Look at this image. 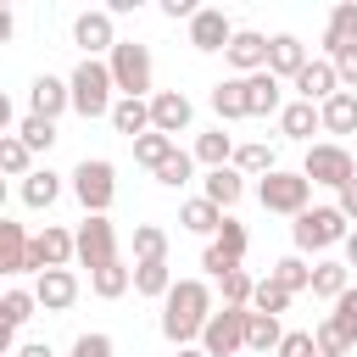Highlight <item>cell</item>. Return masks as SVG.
Masks as SVG:
<instances>
[{
    "label": "cell",
    "mask_w": 357,
    "mask_h": 357,
    "mask_svg": "<svg viewBox=\"0 0 357 357\" xmlns=\"http://www.w3.org/2000/svg\"><path fill=\"white\" fill-rule=\"evenodd\" d=\"M212 290L201 284V279H178L173 290H167V301H162V335L184 351L190 340H201V329L212 324Z\"/></svg>",
    "instance_id": "obj_1"
},
{
    "label": "cell",
    "mask_w": 357,
    "mask_h": 357,
    "mask_svg": "<svg viewBox=\"0 0 357 357\" xmlns=\"http://www.w3.org/2000/svg\"><path fill=\"white\" fill-rule=\"evenodd\" d=\"M67 84H73V112H78V117H112V106H117V100H112L117 78H112L106 61H89V56H84Z\"/></svg>",
    "instance_id": "obj_2"
},
{
    "label": "cell",
    "mask_w": 357,
    "mask_h": 357,
    "mask_svg": "<svg viewBox=\"0 0 357 357\" xmlns=\"http://www.w3.org/2000/svg\"><path fill=\"white\" fill-rule=\"evenodd\" d=\"M351 234V218L340 206H307L296 223H290V240L296 251H329V245H346Z\"/></svg>",
    "instance_id": "obj_3"
},
{
    "label": "cell",
    "mask_w": 357,
    "mask_h": 357,
    "mask_svg": "<svg viewBox=\"0 0 357 357\" xmlns=\"http://www.w3.org/2000/svg\"><path fill=\"white\" fill-rule=\"evenodd\" d=\"M73 195H78V206H84L89 218H106V206H112V195H117V167H112L106 156H84V162L73 167Z\"/></svg>",
    "instance_id": "obj_4"
},
{
    "label": "cell",
    "mask_w": 357,
    "mask_h": 357,
    "mask_svg": "<svg viewBox=\"0 0 357 357\" xmlns=\"http://www.w3.org/2000/svg\"><path fill=\"white\" fill-rule=\"evenodd\" d=\"M106 67H112V78H117V95H128V100H151V45L123 39V45L106 56Z\"/></svg>",
    "instance_id": "obj_5"
},
{
    "label": "cell",
    "mask_w": 357,
    "mask_h": 357,
    "mask_svg": "<svg viewBox=\"0 0 357 357\" xmlns=\"http://www.w3.org/2000/svg\"><path fill=\"white\" fill-rule=\"evenodd\" d=\"M257 201L268 212H284V218H301L307 201H312V178L307 173H290V167H273L262 184H257Z\"/></svg>",
    "instance_id": "obj_6"
},
{
    "label": "cell",
    "mask_w": 357,
    "mask_h": 357,
    "mask_svg": "<svg viewBox=\"0 0 357 357\" xmlns=\"http://www.w3.org/2000/svg\"><path fill=\"white\" fill-rule=\"evenodd\" d=\"M245 324H251V307H218L212 324L201 329V351H206V357H234V351H245Z\"/></svg>",
    "instance_id": "obj_7"
},
{
    "label": "cell",
    "mask_w": 357,
    "mask_h": 357,
    "mask_svg": "<svg viewBox=\"0 0 357 357\" xmlns=\"http://www.w3.org/2000/svg\"><path fill=\"white\" fill-rule=\"evenodd\" d=\"M301 173H307L312 184H324V190H346V184L357 178V162H351L346 145H307Z\"/></svg>",
    "instance_id": "obj_8"
},
{
    "label": "cell",
    "mask_w": 357,
    "mask_h": 357,
    "mask_svg": "<svg viewBox=\"0 0 357 357\" xmlns=\"http://www.w3.org/2000/svg\"><path fill=\"white\" fill-rule=\"evenodd\" d=\"M78 262L89 273L106 268V262H117V229H112V218H84L78 223Z\"/></svg>",
    "instance_id": "obj_9"
},
{
    "label": "cell",
    "mask_w": 357,
    "mask_h": 357,
    "mask_svg": "<svg viewBox=\"0 0 357 357\" xmlns=\"http://www.w3.org/2000/svg\"><path fill=\"white\" fill-rule=\"evenodd\" d=\"M73 45H84L89 61L112 56V50L123 45V39L112 33V11H78V17H73Z\"/></svg>",
    "instance_id": "obj_10"
},
{
    "label": "cell",
    "mask_w": 357,
    "mask_h": 357,
    "mask_svg": "<svg viewBox=\"0 0 357 357\" xmlns=\"http://www.w3.org/2000/svg\"><path fill=\"white\" fill-rule=\"evenodd\" d=\"M78 257V234H67V229H56V223H45L39 234H33V251H28V262H33V273H50V268H67Z\"/></svg>",
    "instance_id": "obj_11"
},
{
    "label": "cell",
    "mask_w": 357,
    "mask_h": 357,
    "mask_svg": "<svg viewBox=\"0 0 357 357\" xmlns=\"http://www.w3.org/2000/svg\"><path fill=\"white\" fill-rule=\"evenodd\" d=\"M190 117H195V106H190L184 89H156V95H151V128H156V134L173 139V134L190 128Z\"/></svg>",
    "instance_id": "obj_12"
},
{
    "label": "cell",
    "mask_w": 357,
    "mask_h": 357,
    "mask_svg": "<svg viewBox=\"0 0 357 357\" xmlns=\"http://www.w3.org/2000/svg\"><path fill=\"white\" fill-rule=\"evenodd\" d=\"M28 112L56 123L61 112H73V84H67V78H56V73H39V78H33V89H28Z\"/></svg>",
    "instance_id": "obj_13"
},
{
    "label": "cell",
    "mask_w": 357,
    "mask_h": 357,
    "mask_svg": "<svg viewBox=\"0 0 357 357\" xmlns=\"http://www.w3.org/2000/svg\"><path fill=\"white\" fill-rule=\"evenodd\" d=\"M229 67L240 73V78H251V73H268V33H257V28H240L234 39H229Z\"/></svg>",
    "instance_id": "obj_14"
},
{
    "label": "cell",
    "mask_w": 357,
    "mask_h": 357,
    "mask_svg": "<svg viewBox=\"0 0 357 357\" xmlns=\"http://www.w3.org/2000/svg\"><path fill=\"white\" fill-rule=\"evenodd\" d=\"M234 33H240V28H234L218 6H201V11H195V22H190V45H195V50H229V39H234Z\"/></svg>",
    "instance_id": "obj_15"
},
{
    "label": "cell",
    "mask_w": 357,
    "mask_h": 357,
    "mask_svg": "<svg viewBox=\"0 0 357 357\" xmlns=\"http://www.w3.org/2000/svg\"><path fill=\"white\" fill-rule=\"evenodd\" d=\"M296 95L312 100V106L335 100V95H340V73H335V61H329V56H324V61H307V67L296 73Z\"/></svg>",
    "instance_id": "obj_16"
},
{
    "label": "cell",
    "mask_w": 357,
    "mask_h": 357,
    "mask_svg": "<svg viewBox=\"0 0 357 357\" xmlns=\"http://www.w3.org/2000/svg\"><path fill=\"white\" fill-rule=\"evenodd\" d=\"M33 296H39L45 312H67V307L78 301V273H73V268H50V273L33 279Z\"/></svg>",
    "instance_id": "obj_17"
},
{
    "label": "cell",
    "mask_w": 357,
    "mask_h": 357,
    "mask_svg": "<svg viewBox=\"0 0 357 357\" xmlns=\"http://www.w3.org/2000/svg\"><path fill=\"white\" fill-rule=\"evenodd\" d=\"M28 251H33V234H28L22 223L0 218V273H33Z\"/></svg>",
    "instance_id": "obj_18"
},
{
    "label": "cell",
    "mask_w": 357,
    "mask_h": 357,
    "mask_svg": "<svg viewBox=\"0 0 357 357\" xmlns=\"http://www.w3.org/2000/svg\"><path fill=\"white\" fill-rule=\"evenodd\" d=\"M301 67H307V45H301L296 33H273V39H268V73L296 84V73H301Z\"/></svg>",
    "instance_id": "obj_19"
},
{
    "label": "cell",
    "mask_w": 357,
    "mask_h": 357,
    "mask_svg": "<svg viewBox=\"0 0 357 357\" xmlns=\"http://www.w3.org/2000/svg\"><path fill=\"white\" fill-rule=\"evenodd\" d=\"M245 100H251V117H273V112H284V89H279L273 73H251V78H245Z\"/></svg>",
    "instance_id": "obj_20"
},
{
    "label": "cell",
    "mask_w": 357,
    "mask_h": 357,
    "mask_svg": "<svg viewBox=\"0 0 357 357\" xmlns=\"http://www.w3.org/2000/svg\"><path fill=\"white\" fill-rule=\"evenodd\" d=\"M212 112H218L223 123H234V117H251L245 78H223V84H212Z\"/></svg>",
    "instance_id": "obj_21"
},
{
    "label": "cell",
    "mask_w": 357,
    "mask_h": 357,
    "mask_svg": "<svg viewBox=\"0 0 357 357\" xmlns=\"http://www.w3.org/2000/svg\"><path fill=\"white\" fill-rule=\"evenodd\" d=\"M112 128L128 134V139L151 134V100H128V95H117V106H112Z\"/></svg>",
    "instance_id": "obj_22"
},
{
    "label": "cell",
    "mask_w": 357,
    "mask_h": 357,
    "mask_svg": "<svg viewBox=\"0 0 357 357\" xmlns=\"http://www.w3.org/2000/svg\"><path fill=\"white\" fill-rule=\"evenodd\" d=\"M346 273H351L346 262H312V296L335 307V301H340V296L351 290V279H346Z\"/></svg>",
    "instance_id": "obj_23"
},
{
    "label": "cell",
    "mask_w": 357,
    "mask_h": 357,
    "mask_svg": "<svg viewBox=\"0 0 357 357\" xmlns=\"http://www.w3.org/2000/svg\"><path fill=\"white\" fill-rule=\"evenodd\" d=\"M279 128H284L290 139H312V134L324 128V117H318V106H312V100H290V106L279 112Z\"/></svg>",
    "instance_id": "obj_24"
},
{
    "label": "cell",
    "mask_w": 357,
    "mask_h": 357,
    "mask_svg": "<svg viewBox=\"0 0 357 357\" xmlns=\"http://www.w3.org/2000/svg\"><path fill=\"white\" fill-rule=\"evenodd\" d=\"M234 151H240V145H234L223 128H206V134L195 139V162H206V173H212V167H234Z\"/></svg>",
    "instance_id": "obj_25"
},
{
    "label": "cell",
    "mask_w": 357,
    "mask_h": 357,
    "mask_svg": "<svg viewBox=\"0 0 357 357\" xmlns=\"http://www.w3.org/2000/svg\"><path fill=\"white\" fill-rule=\"evenodd\" d=\"M56 195H61V178H56L50 167H33V173L22 178V206L45 212V206H56Z\"/></svg>",
    "instance_id": "obj_26"
},
{
    "label": "cell",
    "mask_w": 357,
    "mask_h": 357,
    "mask_svg": "<svg viewBox=\"0 0 357 357\" xmlns=\"http://www.w3.org/2000/svg\"><path fill=\"white\" fill-rule=\"evenodd\" d=\"M240 195H245V173L240 167H212L206 173V201L212 206H234Z\"/></svg>",
    "instance_id": "obj_27"
},
{
    "label": "cell",
    "mask_w": 357,
    "mask_h": 357,
    "mask_svg": "<svg viewBox=\"0 0 357 357\" xmlns=\"http://www.w3.org/2000/svg\"><path fill=\"white\" fill-rule=\"evenodd\" d=\"M178 223H184L190 234H212V240H218V229H223V206H212L206 195H195V201H184Z\"/></svg>",
    "instance_id": "obj_28"
},
{
    "label": "cell",
    "mask_w": 357,
    "mask_h": 357,
    "mask_svg": "<svg viewBox=\"0 0 357 357\" xmlns=\"http://www.w3.org/2000/svg\"><path fill=\"white\" fill-rule=\"evenodd\" d=\"M128 284H134V268H128V262H123V257H117V262H106V268H95V273H89V290H95V296H100V301H117V296H123V290H128Z\"/></svg>",
    "instance_id": "obj_29"
},
{
    "label": "cell",
    "mask_w": 357,
    "mask_h": 357,
    "mask_svg": "<svg viewBox=\"0 0 357 357\" xmlns=\"http://www.w3.org/2000/svg\"><path fill=\"white\" fill-rule=\"evenodd\" d=\"M318 117H324V128H329V134H357V95H351V89H340L335 100H324V106H318Z\"/></svg>",
    "instance_id": "obj_30"
},
{
    "label": "cell",
    "mask_w": 357,
    "mask_h": 357,
    "mask_svg": "<svg viewBox=\"0 0 357 357\" xmlns=\"http://www.w3.org/2000/svg\"><path fill=\"white\" fill-rule=\"evenodd\" d=\"M340 45H357V0H340L329 11V28H324V50H340Z\"/></svg>",
    "instance_id": "obj_31"
},
{
    "label": "cell",
    "mask_w": 357,
    "mask_h": 357,
    "mask_svg": "<svg viewBox=\"0 0 357 357\" xmlns=\"http://www.w3.org/2000/svg\"><path fill=\"white\" fill-rule=\"evenodd\" d=\"M173 284H178V279H173L167 262H134V296H162V301H167Z\"/></svg>",
    "instance_id": "obj_32"
},
{
    "label": "cell",
    "mask_w": 357,
    "mask_h": 357,
    "mask_svg": "<svg viewBox=\"0 0 357 357\" xmlns=\"http://www.w3.org/2000/svg\"><path fill=\"white\" fill-rule=\"evenodd\" d=\"M279 340H284L279 318H268V312H251V324H245V351H279Z\"/></svg>",
    "instance_id": "obj_33"
},
{
    "label": "cell",
    "mask_w": 357,
    "mask_h": 357,
    "mask_svg": "<svg viewBox=\"0 0 357 357\" xmlns=\"http://www.w3.org/2000/svg\"><path fill=\"white\" fill-rule=\"evenodd\" d=\"M173 151H178V145H173L167 134H156V128L134 139V162H139V167H151V173H156V167H162V162H167Z\"/></svg>",
    "instance_id": "obj_34"
},
{
    "label": "cell",
    "mask_w": 357,
    "mask_h": 357,
    "mask_svg": "<svg viewBox=\"0 0 357 357\" xmlns=\"http://www.w3.org/2000/svg\"><path fill=\"white\" fill-rule=\"evenodd\" d=\"M134 262H167V234L156 223H134Z\"/></svg>",
    "instance_id": "obj_35"
},
{
    "label": "cell",
    "mask_w": 357,
    "mask_h": 357,
    "mask_svg": "<svg viewBox=\"0 0 357 357\" xmlns=\"http://www.w3.org/2000/svg\"><path fill=\"white\" fill-rule=\"evenodd\" d=\"M33 312H39V296H33V290H6V296H0V318H6V329H22Z\"/></svg>",
    "instance_id": "obj_36"
},
{
    "label": "cell",
    "mask_w": 357,
    "mask_h": 357,
    "mask_svg": "<svg viewBox=\"0 0 357 357\" xmlns=\"http://www.w3.org/2000/svg\"><path fill=\"white\" fill-rule=\"evenodd\" d=\"M28 162H33V151H28L17 134H0V173H11V178H28V173H33Z\"/></svg>",
    "instance_id": "obj_37"
},
{
    "label": "cell",
    "mask_w": 357,
    "mask_h": 357,
    "mask_svg": "<svg viewBox=\"0 0 357 357\" xmlns=\"http://www.w3.org/2000/svg\"><path fill=\"white\" fill-rule=\"evenodd\" d=\"M268 279H279V284H284V290H290V296H301V290H312V268H307V262H301V257H279V262H273V273H268Z\"/></svg>",
    "instance_id": "obj_38"
},
{
    "label": "cell",
    "mask_w": 357,
    "mask_h": 357,
    "mask_svg": "<svg viewBox=\"0 0 357 357\" xmlns=\"http://www.w3.org/2000/svg\"><path fill=\"white\" fill-rule=\"evenodd\" d=\"M296 296L279 284V279H257V296H251V312H268V318H279L284 307H290Z\"/></svg>",
    "instance_id": "obj_39"
},
{
    "label": "cell",
    "mask_w": 357,
    "mask_h": 357,
    "mask_svg": "<svg viewBox=\"0 0 357 357\" xmlns=\"http://www.w3.org/2000/svg\"><path fill=\"white\" fill-rule=\"evenodd\" d=\"M17 139H22L28 151H50V145H56V123H50V117H33V112H28V117L17 123Z\"/></svg>",
    "instance_id": "obj_40"
},
{
    "label": "cell",
    "mask_w": 357,
    "mask_h": 357,
    "mask_svg": "<svg viewBox=\"0 0 357 357\" xmlns=\"http://www.w3.org/2000/svg\"><path fill=\"white\" fill-rule=\"evenodd\" d=\"M218 284H223V307H251V296H257V279L245 268H229Z\"/></svg>",
    "instance_id": "obj_41"
},
{
    "label": "cell",
    "mask_w": 357,
    "mask_h": 357,
    "mask_svg": "<svg viewBox=\"0 0 357 357\" xmlns=\"http://www.w3.org/2000/svg\"><path fill=\"white\" fill-rule=\"evenodd\" d=\"M190 173H195V151H173V156L156 167V184L178 190V184H190Z\"/></svg>",
    "instance_id": "obj_42"
},
{
    "label": "cell",
    "mask_w": 357,
    "mask_h": 357,
    "mask_svg": "<svg viewBox=\"0 0 357 357\" xmlns=\"http://www.w3.org/2000/svg\"><path fill=\"white\" fill-rule=\"evenodd\" d=\"M312 340H318V357H346V351H351V340L340 335V324H335L329 312L318 318V329H312Z\"/></svg>",
    "instance_id": "obj_43"
},
{
    "label": "cell",
    "mask_w": 357,
    "mask_h": 357,
    "mask_svg": "<svg viewBox=\"0 0 357 357\" xmlns=\"http://www.w3.org/2000/svg\"><path fill=\"white\" fill-rule=\"evenodd\" d=\"M234 167L268 178V173H273V151H268V145H240V151H234Z\"/></svg>",
    "instance_id": "obj_44"
},
{
    "label": "cell",
    "mask_w": 357,
    "mask_h": 357,
    "mask_svg": "<svg viewBox=\"0 0 357 357\" xmlns=\"http://www.w3.org/2000/svg\"><path fill=\"white\" fill-rule=\"evenodd\" d=\"M229 262H240L245 257V223H234V218H223V229H218V240H212Z\"/></svg>",
    "instance_id": "obj_45"
},
{
    "label": "cell",
    "mask_w": 357,
    "mask_h": 357,
    "mask_svg": "<svg viewBox=\"0 0 357 357\" xmlns=\"http://www.w3.org/2000/svg\"><path fill=\"white\" fill-rule=\"evenodd\" d=\"M329 318H335V324H340V335L357 346V284H351V290H346V296L329 307Z\"/></svg>",
    "instance_id": "obj_46"
},
{
    "label": "cell",
    "mask_w": 357,
    "mask_h": 357,
    "mask_svg": "<svg viewBox=\"0 0 357 357\" xmlns=\"http://www.w3.org/2000/svg\"><path fill=\"white\" fill-rule=\"evenodd\" d=\"M273 357H318V340H312V329H290L284 340H279V351Z\"/></svg>",
    "instance_id": "obj_47"
},
{
    "label": "cell",
    "mask_w": 357,
    "mask_h": 357,
    "mask_svg": "<svg viewBox=\"0 0 357 357\" xmlns=\"http://www.w3.org/2000/svg\"><path fill=\"white\" fill-rule=\"evenodd\" d=\"M329 61H335L340 84H346V89H357V45H340V50H329Z\"/></svg>",
    "instance_id": "obj_48"
},
{
    "label": "cell",
    "mask_w": 357,
    "mask_h": 357,
    "mask_svg": "<svg viewBox=\"0 0 357 357\" xmlns=\"http://www.w3.org/2000/svg\"><path fill=\"white\" fill-rule=\"evenodd\" d=\"M73 357H112V335H100V329L78 335V340H73Z\"/></svg>",
    "instance_id": "obj_49"
},
{
    "label": "cell",
    "mask_w": 357,
    "mask_h": 357,
    "mask_svg": "<svg viewBox=\"0 0 357 357\" xmlns=\"http://www.w3.org/2000/svg\"><path fill=\"white\" fill-rule=\"evenodd\" d=\"M201 268H206L212 279H223V273H229V268H240V262H229V257H223L218 245H206V257H201Z\"/></svg>",
    "instance_id": "obj_50"
},
{
    "label": "cell",
    "mask_w": 357,
    "mask_h": 357,
    "mask_svg": "<svg viewBox=\"0 0 357 357\" xmlns=\"http://www.w3.org/2000/svg\"><path fill=\"white\" fill-rule=\"evenodd\" d=\"M162 11H167L173 22H178V17H190V22H195V11H201V6H195V0H162Z\"/></svg>",
    "instance_id": "obj_51"
},
{
    "label": "cell",
    "mask_w": 357,
    "mask_h": 357,
    "mask_svg": "<svg viewBox=\"0 0 357 357\" xmlns=\"http://www.w3.org/2000/svg\"><path fill=\"white\" fill-rule=\"evenodd\" d=\"M335 195H340V201H335V206H340V212H346V218H351V223H357V178H351V184H346V190H335Z\"/></svg>",
    "instance_id": "obj_52"
},
{
    "label": "cell",
    "mask_w": 357,
    "mask_h": 357,
    "mask_svg": "<svg viewBox=\"0 0 357 357\" xmlns=\"http://www.w3.org/2000/svg\"><path fill=\"white\" fill-rule=\"evenodd\" d=\"M17 357H56V351H50V346H45V340H28V346H22V351H17Z\"/></svg>",
    "instance_id": "obj_53"
},
{
    "label": "cell",
    "mask_w": 357,
    "mask_h": 357,
    "mask_svg": "<svg viewBox=\"0 0 357 357\" xmlns=\"http://www.w3.org/2000/svg\"><path fill=\"white\" fill-rule=\"evenodd\" d=\"M346 268H357V229L346 234Z\"/></svg>",
    "instance_id": "obj_54"
},
{
    "label": "cell",
    "mask_w": 357,
    "mask_h": 357,
    "mask_svg": "<svg viewBox=\"0 0 357 357\" xmlns=\"http://www.w3.org/2000/svg\"><path fill=\"white\" fill-rule=\"evenodd\" d=\"M178 357H206V351H190V346H184V351H178Z\"/></svg>",
    "instance_id": "obj_55"
}]
</instances>
